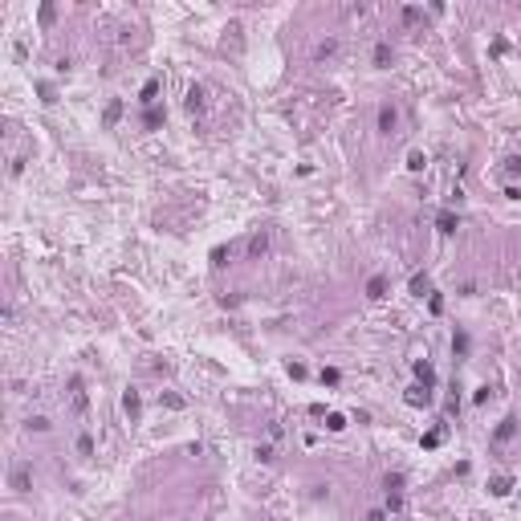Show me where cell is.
<instances>
[{"label":"cell","mask_w":521,"mask_h":521,"mask_svg":"<svg viewBox=\"0 0 521 521\" xmlns=\"http://www.w3.org/2000/svg\"><path fill=\"white\" fill-rule=\"evenodd\" d=\"M493 493H497V497H505V493H509V480H505V476H497V480H493Z\"/></svg>","instance_id":"obj_9"},{"label":"cell","mask_w":521,"mask_h":521,"mask_svg":"<svg viewBox=\"0 0 521 521\" xmlns=\"http://www.w3.org/2000/svg\"><path fill=\"white\" fill-rule=\"evenodd\" d=\"M513 432H517V419H501V428H497V436H493V440H509Z\"/></svg>","instance_id":"obj_3"},{"label":"cell","mask_w":521,"mask_h":521,"mask_svg":"<svg viewBox=\"0 0 521 521\" xmlns=\"http://www.w3.org/2000/svg\"><path fill=\"white\" fill-rule=\"evenodd\" d=\"M456 228V220H452V212H444V216H440V232H452Z\"/></svg>","instance_id":"obj_10"},{"label":"cell","mask_w":521,"mask_h":521,"mask_svg":"<svg viewBox=\"0 0 521 521\" xmlns=\"http://www.w3.org/2000/svg\"><path fill=\"white\" fill-rule=\"evenodd\" d=\"M78 452H82V456H90V452H94V440H90V436H82V440H78Z\"/></svg>","instance_id":"obj_8"},{"label":"cell","mask_w":521,"mask_h":521,"mask_svg":"<svg viewBox=\"0 0 521 521\" xmlns=\"http://www.w3.org/2000/svg\"><path fill=\"white\" fill-rule=\"evenodd\" d=\"M12 489H21V493L29 489V468H16V472H12Z\"/></svg>","instance_id":"obj_5"},{"label":"cell","mask_w":521,"mask_h":521,"mask_svg":"<svg viewBox=\"0 0 521 521\" xmlns=\"http://www.w3.org/2000/svg\"><path fill=\"white\" fill-rule=\"evenodd\" d=\"M122 403H126V411L134 415V411H139V395H134V391H126V399H122Z\"/></svg>","instance_id":"obj_11"},{"label":"cell","mask_w":521,"mask_h":521,"mask_svg":"<svg viewBox=\"0 0 521 521\" xmlns=\"http://www.w3.org/2000/svg\"><path fill=\"white\" fill-rule=\"evenodd\" d=\"M407 167H411V171H419V167H423V155H419V151H411V159H407Z\"/></svg>","instance_id":"obj_12"},{"label":"cell","mask_w":521,"mask_h":521,"mask_svg":"<svg viewBox=\"0 0 521 521\" xmlns=\"http://www.w3.org/2000/svg\"><path fill=\"white\" fill-rule=\"evenodd\" d=\"M387 61H391V45L379 41V45H375V65H387Z\"/></svg>","instance_id":"obj_4"},{"label":"cell","mask_w":521,"mask_h":521,"mask_svg":"<svg viewBox=\"0 0 521 521\" xmlns=\"http://www.w3.org/2000/svg\"><path fill=\"white\" fill-rule=\"evenodd\" d=\"M200 106H204V90L191 86V90H187V110H200Z\"/></svg>","instance_id":"obj_2"},{"label":"cell","mask_w":521,"mask_h":521,"mask_svg":"<svg viewBox=\"0 0 521 521\" xmlns=\"http://www.w3.org/2000/svg\"><path fill=\"white\" fill-rule=\"evenodd\" d=\"M265 244H269L265 236H253V244H248V253H253V257H261V253H265Z\"/></svg>","instance_id":"obj_7"},{"label":"cell","mask_w":521,"mask_h":521,"mask_svg":"<svg viewBox=\"0 0 521 521\" xmlns=\"http://www.w3.org/2000/svg\"><path fill=\"white\" fill-rule=\"evenodd\" d=\"M383 290H387V281H383V277H375V281L366 285V297H375V301H379V297H383Z\"/></svg>","instance_id":"obj_6"},{"label":"cell","mask_w":521,"mask_h":521,"mask_svg":"<svg viewBox=\"0 0 521 521\" xmlns=\"http://www.w3.org/2000/svg\"><path fill=\"white\" fill-rule=\"evenodd\" d=\"M391 126H395V110H391V106H383V110H379V130H383V134H391Z\"/></svg>","instance_id":"obj_1"}]
</instances>
